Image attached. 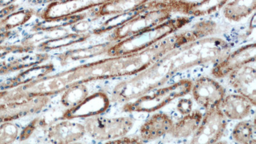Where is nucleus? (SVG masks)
<instances>
[{
  "label": "nucleus",
  "instance_id": "8",
  "mask_svg": "<svg viewBox=\"0 0 256 144\" xmlns=\"http://www.w3.org/2000/svg\"><path fill=\"white\" fill-rule=\"evenodd\" d=\"M191 90L196 102L206 110L220 105L226 97L225 88L214 79L206 76L196 80Z\"/></svg>",
  "mask_w": 256,
  "mask_h": 144
},
{
  "label": "nucleus",
  "instance_id": "24",
  "mask_svg": "<svg viewBox=\"0 0 256 144\" xmlns=\"http://www.w3.org/2000/svg\"><path fill=\"white\" fill-rule=\"evenodd\" d=\"M45 60V54L43 56H28L18 60L11 62L8 65L0 67V75L8 74L11 72L19 70L22 68H30L36 65L40 62Z\"/></svg>",
  "mask_w": 256,
  "mask_h": 144
},
{
  "label": "nucleus",
  "instance_id": "3",
  "mask_svg": "<svg viewBox=\"0 0 256 144\" xmlns=\"http://www.w3.org/2000/svg\"><path fill=\"white\" fill-rule=\"evenodd\" d=\"M188 17H180L166 20L163 24L152 28L129 36L116 42L109 48L107 54L111 57L126 56L156 44L178 30L190 22Z\"/></svg>",
  "mask_w": 256,
  "mask_h": 144
},
{
  "label": "nucleus",
  "instance_id": "6",
  "mask_svg": "<svg viewBox=\"0 0 256 144\" xmlns=\"http://www.w3.org/2000/svg\"><path fill=\"white\" fill-rule=\"evenodd\" d=\"M227 120L220 106L207 110L190 144H214L222 137Z\"/></svg>",
  "mask_w": 256,
  "mask_h": 144
},
{
  "label": "nucleus",
  "instance_id": "21",
  "mask_svg": "<svg viewBox=\"0 0 256 144\" xmlns=\"http://www.w3.org/2000/svg\"><path fill=\"white\" fill-rule=\"evenodd\" d=\"M146 1H106L100 6L96 15L98 17L118 14L128 11H134Z\"/></svg>",
  "mask_w": 256,
  "mask_h": 144
},
{
  "label": "nucleus",
  "instance_id": "29",
  "mask_svg": "<svg viewBox=\"0 0 256 144\" xmlns=\"http://www.w3.org/2000/svg\"><path fill=\"white\" fill-rule=\"evenodd\" d=\"M105 144H144L142 140L138 137H121L110 140Z\"/></svg>",
  "mask_w": 256,
  "mask_h": 144
},
{
  "label": "nucleus",
  "instance_id": "23",
  "mask_svg": "<svg viewBox=\"0 0 256 144\" xmlns=\"http://www.w3.org/2000/svg\"><path fill=\"white\" fill-rule=\"evenodd\" d=\"M88 96V90L86 84H77L64 91L61 102L66 108L70 109L81 104Z\"/></svg>",
  "mask_w": 256,
  "mask_h": 144
},
{
  "label": "nucleus",
  "instance_id": "28",
  "mask_svg": "<svg viewBox=\"0 0 256 144\" xmlns=\"http://www.w3.org/2000/svg\"><path fill=\"white\" fill-rule=\"evenodd\" d=\"M193 102L190 99H182L178 102L177 109L180 114L184 116L188 115L192 112Z\"/></svg>",
  "mask_w": 256,
  "mask_h": 144
},
{
  "label": "nucleus",
  "instance_id": "19",
  "mask_svg": "<svg viewBox=\"0 0 256 144\" xmlns=\"http://www.w3.org/2000/svg\"><path fill=\"white\" fill-rule=\"evenodd\" d=\"M256 1H233L223 6L224 15L228 20L238 22L254 12Z\"/></svg>",
  "mask_w": 256,
  "mask_h": 144
},
{
  "label": "nucleus",
  "instance_id": "27",
  "mask_svg": "<svg viewBox=\"0 0 256 144\" xmlns=\"http://www.w3.org/2000/svg\"><path fill=\"white\" fill-rule=\"evenodd\" d=\"M41 124H42V123H41V120H40V118H36L35 120H32V122L22 130V132H20V140L22 142L28 139L30 137L34 134V132L36 131L38 126Z\"/></svg>",
  "mask_w": 256,
  "mask_h": 144
},
{
  "label": "nucleus",
  "instance_id": "11",
  "mask_svg": "<svg viewBox=\"0 0 256 144\" xmlns=\"http://www.w3.org/2000/svg\"><path fill=\"white\" fill-rule=\"evenodd\" d=\"M106 1H60L48 4L40 14V17L46 20L72 17L96 6H102Z\"/></svg>",
  "mask_w": 256,
  "mask_h": 144
},
{
  "label": "nucleus",
  "instance_id": "10",
  "mask_svg": "<svg viewBox=\"0 0 256 144\" xmlns=\"http://www.w3.org/2000/svg\"><path fill=\"white\" fill-rule=\"evenodd\" d=\"M256 45L248 44L232 52L212 68V74L216 78H222L246 64L256 61Z\"/></svg>",
  "mask_w": 256,
  "mask_h": 144
},
{
  "label": "nucleus",
  "instance_id": "2",
  "mask_svg": "<svg viewBox=\"0 0 256 144\" xmlns=\"http://www.w3.org/2000/svg\"><path fill=\"white\" fill-rule=\"evenodd\" d=\"M138 12L116 26L110 36L112 41L122 40L163 24L169 19L171 11L168 2H146L138 8Z\"/></svg>",
  "mask_w": 256,
  "mask_h": 144
},
{
  "label": "nucleus",
  "instance_id": "9",
  "mask_svg": "<svg viewBox=\"0 0 256 144\" xmlns=\"http://www.w3.org/2000/svg\"><path fill=\"white\" fill-rule=\"evenodd\" d=\"M256 61L237 68L228 76V82L240 95L246 98L253 106L256 104Z\"/></svg>",
  "mask_w": 256,
  "mask_h": 144
},
{
  "label": "nucleus",
  "instance_id": "16",
  "mask_svg": "<svg viewBox=\"0 0 256 144\" xmlns=\"http://www.w3.org/2000/svg\"><path fill=\"white\" fill-rule=\"evenodd\" d=\"M252 106L246 98L238 94L226 96L219 105L226 118L232 120H242L246 118Z\"/></svg>",
  "mask_w": 256,
  "mask_h": 144
},
{
  "label": "nucleus",
  "instance_id": "22",
  "mask_svg": "<svg viewBox=\"0 0 256 144\" xmlns=\"http://www.w3.org/2000/svg\"><path fill=\"white\" fill-rule=\"evenodd\" d=\"M35 13L36 11L34 9H25L17 11L0 20V34L9 32L11 29L26 24Z\"/></svg>",
  "mask_w": 256,
  "mask_h": 144
},
{
  "label": "nucleus",
  "instance_id": "32",
  "mask_svg": "<svg viewBox=\"0 0 256 144\" xmlns=\"http://www.w3.org/2000/svg\"><path fill=\"white\" fill-rule=\"evenodd\" d=\"M244 144H256V139L253 138L250 141H249L248 142Z\"/></svg>",
  "mask_w": 256,
  "mask_h": 144
},
{
  "label": "nucleus",
  "instance_id": "7",
  "mask_svg": "<svg viewBox=\"0 0 256 144\" xmlns=\"http://www.w3.org/2000/svg\"><path fill=\"white\" fill-rule=\"evenodd\" d=\"M50 97H35L0 104V124L33 115L50 104Z\"/></svg>",
  "mask_w": 256,
  "mask_h": 144
},
{
  "label": "nucleus",
  "instance_id": "34",
  "mask_svg": "<svg viewBox=\"0 0 256 144\" xmlns=\"http://www.w3.org/2000/svg\"><path fill=\"white\" fill-rule=\"evenodd\" d=\"M70 144H84L82 143V142H74V143Z\"/></svg>",
  "mask_w": 256,
  "mask_h": 144
},
{
  "label": "nucleus",
  "instance_id": "5",
  "mask_svg": "<svg viewBox=\"0 0 256 144\" xmlns=\"http://www.w3.org/2000/svg\"><path fill=\"white\" fill-rule=\"evenodd\" d=\"M134 124V120L128 116L106 118L98 116L86 118L84 126L86 132L94 140L110 141L124 136Z\"/></svg>",
  "mask_w": 256,
  "mask_h": 144
},
{
  "label": "nucleus",
  "instance_id": "20",
  "mask_svg": "<svg viewBox=\"0 0 256 144\" xmlns=\"http://www.w3.org/2000/svg\"><path fill=\"white\" fill-rule=\"evenodd\" d=\"M111 46L109 44H99L94 46L83 48V49L70 50L59 56V60L62 65H66L70 62L88 58L90 57L100 56L107 52Z\"/></svg>",
  "mask_w": 256,
  "mask_h": 144
},
{
  "label": "nucleus",
  "instance_id": "13",
  "mask_svg": "<svg viewBox=\"0 0 256 144\" xmlns=\"http://www.w3.org/2000/svg\"><path fill=\"white\" fill-rule=\"evenodd\" d=\"M86 134L84 124L62 120L48 128V138L52 144H70L78 142Z\"/></svg>",
  "mask_w": 256,
  "mask_h": 144
},
{
  "label": "nucleus",
  "instance_id": "17",
  "mask_svg": "<svg viewBox=\"0 0 256 144\" xmlns=\"http://www.w3.org/2000/svg\"><path fill=\"white\" fill-rule=\"evenodd\" d=\"M52 70H54V65L50 64L45 66L30 68L28 70L20 73L14 78L0 84V91L9 90V89L24 86L42 78L46 76V75L52 72Z\"/></svg>",
  "mask_w": 256,
  "mask_h": 144
},
{
  "label": "nucleus",
  "instance_id": "12",
  "mask_svg": "<svg viewBox=\"0 0 256 144\" xmlns=\"http://www.w3.org/2000/svg\"><path fill=\"white\" fill-rule=\"evenodd\" d=\"M110 100L106 94L102 92L94 93L88 96L80 104L74 108L68 109L62 116L64 120L89 118L100 116L109 108Z\"/></svg>",
  "mask_w": 256,
  "mask_h": 144
},
{
  "label": "nucleus",
  "instance_id": "1",
  "mask_svg": "<svg viewBox=\"0 0 256 144\" xmlns=\"http://www.w3.org/2000/svg\"><path fill=\"white\" fill-rule=\"evenodd\" d=\"M120 76H123L120 64L116 56L111 57L84 64L52 76H46L9 90L0 91V100L8 102L26 98L50 97L77 84Z\"/></svg>",
  "mask_w": 256,
  "mask_h": 144
},
{
  "label": "nucleus",
  "instance_id": "18",
  "mask_svg": "<svg viewBox=\"0 0 256 144\" xmlns=\"http://www.w3.org/2000/svg\"><path fill=\"white\" fill-rule=\"evenodd\" d=\"M202 114L200 111H192L188 115L184 116L174 124L170 134L176 138H187L195 134L200 127L202 120Z\"/></svg>",
  "mask_w": 256,
  "mask_h": 144
},
{
  "label": "nucleus",
  "instance_id": "4",
  "mask_svg": "<svg viewBox=\"0 0 256 144\" xmlns=\"http://www.w3.org/2000/svg\"><path fill=\"white\" fill-rule=\"evenodd\" d=\"M193 83L184 79L166 88H159L152 95H145L134 102H128L122 107L125 112H147L158 110L173 100L182 97L190 92Z\"/></svg>",
  "mask_w": 256,
  "mask_h": 144
},
{
  "label": "nucleus",
  "instance_id": "30",
  "mask_svg": "<svg viewBox=\"0 0 256 144\" xmlns=\"http://www.w3.org/2000/svg\"><path fill=\"white\" fill-rule=\"evenodd\" d=\"M28 51H31V50L28 48L24 46H0V58L11 52H22Z\"/></svg>",
  "mask_w": 256,
  "mask_h": 144
},
{
  "label": "nucleus",
  "instance_id": "35",
  "mask_svg": "<svg viewBox=\"0 0 256 144\" xmlns=\"http://www.w3.org/2000/svg\"></svg>",
  "mask_w": 256,
  "mask_h": 144
},
{
  "label": "nucleus",
  "instance_id": "26",
  "mask_svg": "<svg viewBox=\"0 0 256 144\" xmlns=\"http://www.w3.org/2000/svg\"><path fill=\"white\" fill-rule=\"evenodd\" d=\"M19 136V128L9 122L0 125V144H12Z\"/></svg>",
  "mask_w": 256,
  "mask_h": 144
},
{
  "label": "nucleus",
  "instance_id": "14",
  "mask_svg": "<svg viewBox=\"0 0 256 144\" xmlns=\"http://www.w3.org/2000/svg\"><path fill=\"white\" fill-rule=\"evenodd\" d=\"M227 3V1L168 2L171 12H179L194 16H202L214 13L222 8Z\"/></svg>",
  "mask_w": 256,
  "mask_h": 144
},
{
  "label": "nucleus",
  "instance_id": "31",
  "mask_svg": "<svg viewBox=\"0 0 256 144\" xmlns=\"http://www.w3.org/2000/svg\"><path fill=\"white\" fill-rule=\"evenodd\" d=\"M10 32H4V33L0 34V44L3 42L4 40H6V38H8L9 35H10Z\"/></svg>",
  "mask_w": 256,
  "mask_h": 144
},
{
  "label": "nucleus",
  "instance_id": "15",
  "mask_svg": "<svg viewBox=\"0 0 256 144\" xmlns=\"http://www.w3.org/2000/svg\"><path fill=\"white\" fill-rule=\"evenodd\" d=\"M174 123L170 116L166 114H156L153 115L142 126L140 134L142 140L152 141L170 134Z\"/></svg>",
  "mask_w": 256,
  "mask_h": 144
},
{
  "label": "nucleus",
  "instance_id": "33",
  "mask_svg": "<svg viewBox=\"0 0 256 144\" xmlns=\"http://www.w3.org/2000/svg\"><path fill=\"white\" fill-rule=\"evenodd\" d=\"M214 144H228V143L224 141H218Z\"/></svg>",
  "mask_w": 256,
  "mask_h": 144
},
{
  "label": "nucleus",
  "instance_id": "25",
  "mask_svg": "<svg viewBox=\"0 0 256 144\" xmlns=\"http://www.w3.org/2000/svg\"><path fill=\"white\" fill-rule=\"evenodd\" d=\"M254 127L251 123L242 121L238 123L232 132L234 140L240 144L248 142L253 139Z\"/></svg>",
  "mask_w": 256,
  "mask_h": 144
}]
</instances>
